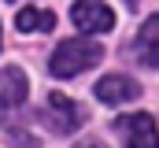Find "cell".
I'll return each mask as SVG.
<instances>
[{"instance_id": "2", "label": "cell", "mask_w": 159, "mask_h": 148, "mask_svg": "<svg viewBox=\"0 0 159 148\" xmlns=\"http://www.w3.org/2000/svg\"><path fill=\"white\" fill-rule=\"evenodd\" d=\"M115 130H119V137L126 141V148H159L156 118H152V115H144V111L115 118Z\"/></svg>"}, {"instance_id": "3", "label": "cell", "mask_w": 159, "mask_h": 148, "mask_svg": "<svg viewBox=\"0 0 159 148\" xmlns=\"http://www.w3.org/2000/svg\"><path fill=\"white\" fill-rule=\"evenodd\" d=\"M41 118H44V126H48L52 133H74V130L81 126V118H85V115H81V108L70 100V96L52 93V96H48V108H44Z\"/></svg>"}, {"instance_id": "9", "label": "cell", "mask_w": 159, "mask_h": 148, "mask_svg": "<svg viewBox=\"0 0 159 148\" xmlns=\"http://www.w3.org/2000/svg\"><path fill=\"white\" fill-rule=\"evenodd\" d=\"M78 148H104V145H96V141H85V145H78Z\"/></svg>"}, {"instance_id": "6", "label": "cell", "mask_w": 159, "mask_h": 148, "mask_svg": "<svg viewBox=\"0 0 159 148\" xmlns=\"http://www.w3.org/2000/svg\"><path fill=\"white\" fill-rule=\"evenodd\" d=\"M30 85H26V74L19 67H4L0 71V108H19L26 100Z\"/></svg>"}, {"instance_id": "1", "label": "cell", "mask_w": 159, "mask_h": 148, "mask_svg": "<svg viewBox=\"0 0 159 148\" xmlns=\"http://www.w3.org/2000/svg\"><path fill=\"white\" fill-rule=\"evenodd\" d=\"M100 56H104V48H100L96 41L70 37V41L56 44V52H52V59H48V71L56 74V78H74V74L96 67V63H100Z\"/></svg>"}, {"instance_id": "4", "label": "cell", "mask_w": 159, "mask_h": 148, "mask_svg": "<svg viewBox=\"0 0 159 148\" xmlns=\"http://www.w3.org/2000/svg\"><path fill=\"white\" fill-rule=\"evenodd\" d=\"M70 19L81 34H107L115 26V11L104 4V0H78L70 7Z\"/></svg>"}, {"instance_id": "10", "label": "cell", "mask_w": 159, "mask_h": 148, "mask_svg": "<svg viewBox=\"0 0 159 148\" xmlns=\"http://www.w3.org/2000/svg\"><path fill=\"white\" fill-rule=\"evenodd\" d=\"M129 4H133V0H129Z\"/></svg>"}, {"instance_id": "5", "label": "cell", "mask_w": 159, "mask_h": 148, "mask_svg": "<svg viewBox=\"0 0 159 148\" xmlns=\"http://www.w3.org/2000/svg\"><path fill=\"white\" fill-rule=\"evenodd\" d=\"M93 93H96L100 104H126V100H137L141 96V85L133 78H126V74H107V78L96 81Z\"/></svg>"}, {"instance_id": "7", "label": "cell", "mask_w": 159, "mask_h": 148, "mask_svg": "<svg viewBox=\"0 0 159 148\" xmlns=\"http://www.w3.org/2000/svg\"><path fill=\"white\" fill-rule=\"evenodd\" d=\"M133 48H137V56H141L148 67H156V71H159V15H152V19L141 26Z\"/></svg>"}, {"instance_id": "8", "label": "cell", "mask_w": 159, "mask_h": 148, "mask_svg": "<svg viewBox=\"0 0 159 148\" xmlns=\"http://www.w3.org/2000/svg\"><path fill=\"white\" fill-rule=\"evenodd\" d=\"M15 26L22 30V34H48L52 26H56V15L52 11H41V7H22L19 15H15Z\"/></svg>"}]
</instances>
